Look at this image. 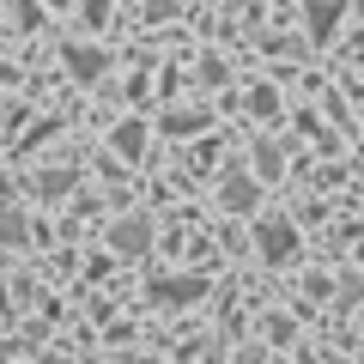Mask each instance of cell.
<instances>
[{"mask_svg": "<svg viewBox=\"0 0 364 364\" xmlns=\"http://www.w3.org/2000/svg\"><path fill=\"white\" fill-rule=\"evenodd\" d=\"M116 249H128V255H134V249H146V225H140V219H128V225L116 231Z\"/></svg>", "mask_w": 364, "mask_h": 364, "instance_id": "1", "label": "cell"}, {"mask_svg": "<svg viewBox=\"0 0 364 364\" xmlns=\"http://www.w3.org/2000/svg\"><path fill=\"white\" fill-rule=\"evenodd\" d=\"M0 243H25V219L18 213H0Z\"/></svg>", "mask_w": 364, "mask_h": 364, "instance_id": "2", "label": "cell"}, {"mask_svg": "<svg viewBox=\"0 0 364 364\" xmlns=\"http://www.w3.org/2000/svg\"><path fill=\"white\" fill-rule=\"evenodd\" d=\"M286 249H291V231H286V225H267V255L279 261V255H286Z\"/></svg>", "mask_w": 364, "mask_h": 364, "instance_id": "3", "label": "cell"}, {"mask_svg": "<svg viewBox=\"0 0 364 364\" xmlns=\"http://www.w3.org/2000/svg\"><path fill=\"white\" fill-rule=\"evenodd\" d=\"M67 61H73V73H79V79H91V73H97V67H104V61H97V55H91V49H73V55H67Z\"/></svg>", "mask_w": 364, "mask_h": 364, "instance_id": "4", "label": "cell"}, {"mask_svg": "<svg viewBox=\"0 0 364 364\" xmlns=\"http://www.w3.org/2000/svg\"><path fill=\"white\" fill-rule=\"evenodd\" d=\"M231 207H255V188L249 182H231Z\"/></svg>", "mask_w": 364, "mask_h": 364, "instance_id": "5", "label": "cell"}, {"mask_svg": "<svg viewBox=\"0 0 364 364\" xmlns=\"http://www.w3.org/2000/svg\"><path fill=\"white\" fill-rule=\"evenodd\" d=\"M334 13H340V6H328V0H316V37L328 31V18H334Z\"/></svg>", "mask_w": 364, "mask_h": 364, "instance_id": "6", "label": "cell"}, {"mask_svg": "<svg viewBox=\"0 0 364 364\" xmlns=\"http://www.w3.org/2000/svg\"><path fill=\"white\" fill-rule=\"evenodd\" d=\"M43 364H67V358H43Z\"/></svg>", "mask_w": 364, "mask_h": 364, "instance_id": "7", "label": "cell"}]
</instances>
